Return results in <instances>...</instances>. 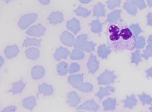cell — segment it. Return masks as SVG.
Returning <instances> with one entry per match:
<instances>
[{
  "instance_id": "cell-4",
  "label": "cell",
  "mask_w": 152,
  "mask_h": 112,
  "mask_svg": "<svg viewBox=\"0 0 152 112\" xmlns=\"http://www.w3.org/2000/svg\"><path fill=\"white\" fill-rule=\"evenodd\" d=\"M46 31V28L41 24L31 26L26 31V34L31 36H40L43 35Z\"/></svg>"
},
{
  "instance_id": "cell-26",
  "label": "cell",
  "mask_w": 152,
  "mask_h": 112,
  "mask_svg": "<svg viewBox=\"0 0 152 112\" xmlns=\"http://www.w3.org/2000/svg\"><path fill=\"white\" fill-rule=\"evenodd\" d=\"M102 11V5L99 4L97 6L96 8H95V12L96 14H100V12Z\"/></svg>"
},
{
  "instance_id": "cell-21",
  "label": "cell",
  "mask_w": 152,
  "mask_h": 112,
  "mask_svg": "<svg viewBox=\"0 0 152 112\" xmlns=\"http://www.w3.org/2000/svg\"><path fill=\"white\" fill-rule=\"evenodd\" d=\"M95 109V105L90 102H86L84 103L80 107H78V110H90Z\"/></svg>"
},
{
  "instance_id": "cell-20",
  "label": "cell",
  "mask_w": 152,
  "mask_h": 112,
  "mask_svg": "<svg viewBox=\"0 0 152 112\" xmlns=\"http://www.w3.org/2000/svg\"><path fill=\"white\" fill-rule=\"evenodd\" d=\"M75 14L78 16H87L89 14V12L87 10L84 8L83 7H78L77 9L75 10Z\"/></svg>"
},
{
  "instance_id": "cell-23",
  "label": "cell",
  "mask_w": 152,
  "mask_h": 112,
  "mask_svg": "<svg viewBox=\"0 0 152 112\" xmlns=\"http://www.w3.org/2000/svg\"><path fill=\"white\" fill-rule=\"evenodd\" d=\"M77 88L82 92H88L90 90V85H87L86 83L82 84V85H80L79 86H78Z\"/></svg>"
},
{
  "instance_id": "cell-2",
  "label": "cell",
  "mask_w": 152,
  "mask_h": 112,
  "mask_svg": "<svg viewBox=\"0 0 152 112\" xmlns=\"http://www.w3.org/2000/svg\"><path fill=\"white\" fill-rule=\"evenodd\" d=\"M38 15L36 13L26 14L20 18L18 22V26L22 30H26L36 20Z\"/></svg>"
},
{
  "instance_id": "cell-7",
  "label": "cell",
  "mask_w": 152,
  "mask_h": 112,
  "mask_svg": "<svg viewBox=\"0 0 152 112\" xmlns=\"http://www.w3.org/2000/svg\"><path fill=\"white\" fill-rule=\"evenodd\" d=\"M45 69L41 66H36L31 70V76L34 79H40L45 75Z\"/></svg>"
},
{
  "instance_id": "cell-25",
  "label": "cell",
  "mask_w": 152,
  "mask_h": 112,
  "mask_svg": "<svg viewBox=\"0 0 152 112\" xmlns=\"http://www.w3.org/2000/svg\"><path fill=\"white\" fill-rule=\"evenodd\" d=\"M17 108L15 106H9L4 109L1 112H15Z\"/></svg>"
},
{
  "instance_id": "cell-8",
  "label": "cell",
  "mask_w": 152,
  "mask_h": 112,
  "mask_svg": "<svg viewBox=\"0 0 152 112\" xmlns=\"http://www.w3.org/2000/svg\"><path fill=\"white\" fill-rule=\"evenodd\" d=\"M66 27L68 30H69L74 34H77L80 29L79 21L76 18H73L67 21Z\"/></svg>"
},
{
  "instance_id": "cell-24",
  "label": "cell",
  "mask_w": 152,
  "mask_h": 112,
  "mask_svg": "<svg viewBox=\"0 0 152 112\" xmlns=\"http://www.w3.org/2000/svg\"><path fill=\"white\" fill-rule=\"evenodd\" d=\"M96 67V65H95V63L94 62V58H91L90 59V61L88 63V67L89 69H90L91 72H94V69Z\"/></svg>"
},
{
  "instance_id": "cell-15",
  "label": "cell",
  "mask_w": 152,
  "mask_h": 112,
  "mask_svg": "<svg viewBox=\"0 0 152 112\" xmlns=\"http://www.w3.org/2000/svg\"><path fill=\"white\" fill-rule=\"evenodd\" d=\"M26 55L28 58L32 60H35L38 59L40 55V52L38 48H28L26 51Z\"/></svg>"
},
{
  "instance_id": "cell-17",
  "label": "cell",
  "mask_w": 152,
  "mask_h": 112,
  "mask_svg": "<svg viewBox=\"0 0 152 112\" xmlns=\"http://www.w3.org/2000/svg\"><path fill=\"white\" fill-rule=\"evenodd\" d=\"M57 72L61 76H64L67 74L68 71V65L65 62L60 63L57 66Z\"/></svg>"
},
{
  "instance_id": "cell-5",
  "label": "cell",
  "mask_w": 152,
  "mask_h": 112,
  "mask_svg": "<svg viewBox=\"0 0 152 112\" xmlns=\"http://www.w3.org/2000/svg\"><path fill=\"white\" fill-rule=\"evenodd\" d=\"M61 40L64 45L71 47L74 43V36L69 31H64L61 35Z\"/></svg>"
},
{
  "instance_id": "cell-6",
  "label": "cell",
  "mask_w": 152,
  "mask_h": 112,
  "mask_svg": "<svg viewBox=\"0 0 152 112\" xmlns=\"http://www.w3.org/2000/svg\"><path fill=\"white\" fill-rule=\"evenodd\" d=\"M48 20L50 24L55 25L62 22L64 18L62 13L59 11H57L52 12L49 16Z\"/></svg>"
},
{
  "instance_id": "cell-1",
  "label": "cell",
  "mask_w": 152,
  "mask_h": 112,
  "mask_svg": "<svg viewBox=\"0 0 152 112\" xmlns=\"http://www.w3.org/2000/svg\"><path fill=\"white\" fill-rule=\"evenodd\" d=\"M105 35L109 48L115 52L132 51L136 48L137 40L134 35L123 21L109 24Z\"/></svg>"
},
{
  "instance_id": "cell-3",
  "label": "cell",
  "mask_w": 152,
  "mask_h": 112,
  "mask_svg": "<svg viewBox=\"0 0 152 112\" xmlns=\"http://www.w3.org/2000/svg\"><path fill=\"white\" fill-rule=\"evenodd\" d=\"M86 36L85 35H81L76 38L74 43V47L76 48L88 51L91 50L92 46L86 41Z\"/></svg>"
},
{
  "instance_id": "cell-14",
  "label": "cell",
  "mask_w": 152,
  "mask_h": 112,
  "mask_svg": "<svg viewBox=\"0 0 152 112\" xmlns=\"http://www.w3.org/2000/svg\"><path fill=\"white\" fill-rule=\"evenodd\" d=\"M53 88L50 85L44 83L39 86V92L44 95H50L53 93Z\"/></svg>"
},
{
  "instance_id": "cell-10",
  "label": "cell",
  "mask_w": 152,
  "mask_h": 112,
  "mask_svg": "<svg viewBox=\"0 0 152 112\" xmlns=\"http://www.w3.org/2000/svg\"><path fill=\"white\" fill-rule=\"evenodd\" d=\"M19 48L17 46L13 45L7 47L5 50L6 57L8 59H12L18 56L19 53Z\"/></svg>"
},
{
  "instance_id": "cell-12",
  "label": "cell",
  "mask_w": 152,
  "mask_h": 112,
  "mask_svg": "<svg viewBox=\"0 0 152 112\" xmlns=\"http://www.w3.org/2000/svg\"><path fill=\"white\" fill-rule=\"evenodd\" d=\"M83 81V77L81 75L76 74L69 76L68 78V81L69 84L74 87H77L79 86Z\"/></svg>"
},
{
  "instance_id": "cell-27",
  "label": "cell",
  "mask_w": 152,
  "mask_h": 112,
  "mask_svg": "<svg viewBox=\"0 0 152 112\" xmlns=\"http://www.w3.org/2000/svg\"><path fill=\"white\" fill-rule=\"evenodd\" d=\"M93 25V29L94 31H99V23L97 22H95Z\"/></svg>"
},
{
  "instance_id": "cell-19",
  "label": "cell",
  "mask_w": 152,
  "mask_h": 112,
  "mask_svg": "<svg viewBox=\"0 0 152 112\" xmlns=\"http://www.w3.org/2000/svg\"><path fill=\"white\" fill-rule=\"evenodd\" d=\"M84 56V54L78 48H75L73 51V52H72L70 55V58L72 60H80L82 59Z\"/></svg>"
},
{
  "instance_id": "cell-13",
  "label": "cell",
  "mask_w": 152,
  "mask_h": 112,
  "mask_svg": "<svg viewBox=\"0 0 152 112\" xmlns=\"http://www.w3.org/2000/svg\"><path fill=\"white\" fill-rule=\"evenodd\" d=\"M23 105L25 108L29 110H33L36 105V101L35 97L31 96L24 98L23 101Z\"/></svg>"
},
{
  "instance_id": "cell-32",
  "label": "cell",
  "mask_w": 152,
  "mask_h": 112,
  "mask_svg": "<svg viewBox=\"0 0 152 112\" xmlns=\"http://www.w3.org/2000/svg\"></svg>"
},
{
  "instance_id": "cell-29",
  "label": "cell",
  "mask_w": 152,
  "mask_h": 112,
  "mask_svg": "<svg viewBox=\"0 0 152 112\" xmlns=\"http://www.w3.org/2000/svg\"><path fill=\"white\" fill-rule=\"evenodd\" d=\"M91 0H79L80 2L82 3L86 4L89 3Z\"/></svg>"
},
{
  "instance_id": "cell-16",
  "label": "cell",
  "mask_w": 152,
  "mask_h": 112,
  "mask_svg": "<svg viewBox=\"0 0 152 112\" xmlns=\"http://www.w3.org/2000/svg\"><path fill=\"white\" fill-rule=\"evenodd\" d=\"M26 86V84L22 80L14 83L12 85V88L10 90L13 94H18L22 92Z\"/></svg>"
},
{
  "instance_id": "cell-22",
  "label": "cell",
  "mask_w": 152,
  "mask_h": 112,
  "mask_svg": "<svg viewBox=\"0 0 152 112\" xmlns=\"http://www.w3.org/2000/svg\"><path fill=\"white\" fill-rule=\"evenodd\" d=\"M80 70V66L78 64L76 63H73L71 64L69 67V73H74L78 72Z\"/></svg>"
},
{
  "instance_id": "cell-28",
  "label": "cell",
  "mask_w": 152,
  "mask_h": 112,
  "mask_svg": "<svg viewBox=\"0 0 152 112\" xmlns=\"http://www.w3.org/2000/svg\"><path fill=\"white\" fill-rule=\"evenodd\" d=\"M39 1L42 5H48L49 3L50 0H39Z\"/></svg>"
},
{
  "instance_id": "cell-30",
  "label": "cell",
  "mask_w": 152,
  "mask_h": 112,
  "mask_svg": "<svg viewBox=\"0 0 152 112\" xmlns=\"http://www.w3.org/2000/svg\"><path fill=\"white\" fill-rule=\"evenodd\" d=\"M4 62V59H3V58H2V57H1V66H2V65L3 64Z\"/></svg>"
},
{
  "instance_id": "cell-9",
  "label": "cell",
  "mask_w": 152,
  "mask_h": 112,
  "mask_svg": "<svg viewBox=\"0 0 152 112\" xmlns=\"http://www.w3.org/2000/svg\"><path fill=\"white\" fill-rule=\"evenodd\" d=\"M69 52L66 48L64 47H59L56 50L54 55V58L57 61L61 59H66L69 55Z\"/></svg>"
},
{
  "instance_id": "cell-31",
  "label": "cell",
  "mask_w": 152,
  "mask_h": 112,
  "mask_svg": "<svg viewBox=\"0 0 152 112\" xmlns=\"http://www.w3.org/2000/svg\"><path fill=\"white\" fill-rule=\"evenodd\" d=\"M4 1H5V2H6V3H9V2H10V1H11L12 0H3Z\"/></svg>"
},
{
  "instance_id": "cell-18",
  "label": "cell",
  "mask_w": 152,
  "mask_h": 112,
  "mask_svg": "<svg viewBox=\"0 0 152 112\" xmlns=\"http://www.w3.org/2000/svg\"><path fill=\"white\" fill-rule=\"evenodd\" d=\"M41 44V40L36 38H27L25 40L23 43V46L25 47L29 46H37L39 47Z\"/></svg>"
},
{
  "instance_id": "cell-11",
  "label": "cell",
  "mask_w": 152,
  "mask_h": 112,
  "mask_svg": "<svg viewBox=\"0 0 152 112\" xmlns=\"http://www.w3.org/2000/svg\"><path fill=\"white\" fill-rule=\"evenodd\" d=\"M80 100L79 95L76 92H69L67 95V102L69 105L72 107H76L79 103Z\"/></svg>"
}]
</instances>
